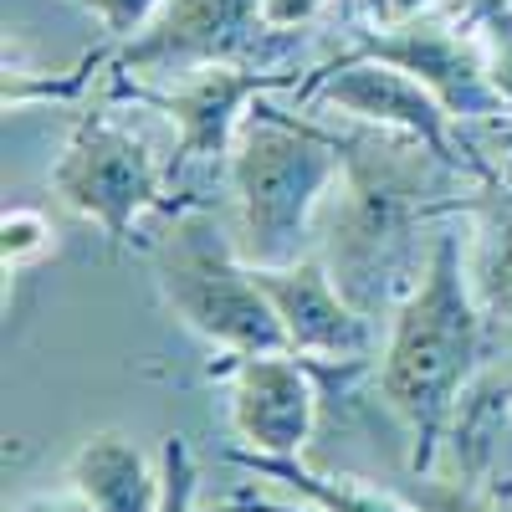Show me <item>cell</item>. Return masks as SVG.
<instances>
[{
  "mask_svg": "<svg viewBox=\"0 0 512 512\" xmlns=\"http://www.w3.org/2000/svg\"><path fill=\"white\" fill-rule=\"evenodd\" d=\"M82 6H88V16L103 26L113 47H123V41H134L164 11V0H82Z\"/></svg>",
  "mask_w": 512,
  "mask_h": 512,
  "instance_id": "ffe728a7",
  "label": "cell"
},
{
  "mask_svg": "<svg viewBox=\"0 0 512 512\" xmlns=\"http://www.w3.org/2000/svg\"><path fill=\"white\" fill-rule=\"evenodd\" d=\"M26 512H31V507H26Z\"/></svg>",
  "mask_w": 512,
  "mask_h": 512,
  "instance_id": "484cf974",
  "label": "cell"
},
{
  "mask_svg": "<svg viewBox=\"0 0 512 512\" xmlns=\"http://www.w3.org/2000/svg\"><path fill=\"white\" fill-rule=\"evenodd\" d=\"M159 472H164V492H159V507L154 512H190L195 507V456H190V441L185 436H164L159 441Z\"/></svg>",
  "mask_w": 512,
  "mask_h": 512,
  "instance_id": "d6986e66",
  "label": "cell"
},
{
  "mask_svg": "<svg viewBox=\"0 0 512 512\" xmlns=\"http://www.w3.org/2000/svg\"><path fill=\"white\" fill-rule=\"evenodd\" d=\"M502 6H512V0H502Z\"/></svg>",
  "mask_w": 512,
  "mask_h": 512,
  "instance_id": "d4e9b609",
  "label": "cell"
},
{
  "mask_svg": "<svg viewBox=\"0 0 512 512\" xmlns=\"http://www.w3.org/2000/svg\"><path fill=\"white\" fill-rule=\"evenodd\" d=\"M169 231L149 241V267L164 308L221 354H292L287 328L262 282L236 256L231 231L205 216V205H175Z\"/></svg>",
  "mask_w": 512,
  "mask_h": 512,
  "instance_id": "277c9868",
  "label": "cell"
},
{
  "mask_svg": "<svg viewBox=\"0 0 512 512\" xmlns=\"http://www.w3.org/2000/svg\"><path fill=\"white\" fill-rule=\"evenodd\" d=\"M410 502L415 512H492V492H482V482L472 477H436V472H425L410 482Z\"/></svg>",
  "mask_w": 512,
  "mask_h": 512,
  "instance_id": "ac0fdd59",
  "label": "cell"
},
{
  "mask_svg": "<svg viewBox=\"0 0 512 512\" xmlns=\"http://www.w3.org/2000/svg\"><path fill=\"white\" fill-rule=\"evenodd\" d=\"M512 410V354L502 364H482V374L472 379V390L461 395L456 405V420H451V461L461 477L482 482L487 472V446H492V425ZM492 502H512V477L507 482H492L487 487Z\"/></svg>",
  "mask_w": 512,
  "mask_h": 512,
  "instance_id": "5bb4252c",
  "label": "cell"
},
{
  "mask_svg": "<svg viewBox=\"0 0 512 512\" xmlns=\"http://www.w3.org/2000/svg\"><path fill=\"white\" fill-rule=\"evenodd\" d=\"M344 180L333 128L256 98L226 159L231 246L246 267H292L308 256L313 221Z\"/></svg>",
  "mask_w": 512,
  "mask_h": 512,
  "instance_id": "3957f363",
  "label": "cell"
},
{
  "mask_svg": "<svg viewBox=\"0 0 512 512\" xmlns=\"http://www.w3.org/2000/svg\"><path fill=\"white\" fill-rule=\"evenodd\" d=\"M436 6H441V0H374V16L379 21H405V16H425Z\"/></svg>",
  "mask_w": 512,
  "mask_h": 512,
  "instance_id": "7402d4cb",
  "label": "cell"
},
{
  "mask_svg": "<svg viewBox=\"0 0 512 512\" xmlns=\"http://www.w3.org/2000/svg\"><path fill=\"white\" fill-rule=\"evenodd\" d=\"M31 512H98V507H93L88 497H82V492H72V487H67V492H57V497H36V502H31Z\"/></svg>",
  "mask_w": 512,
  "mask_h": 512,
  "instance_id": "603a6c76",
  "label": "cell"
},
{
  "mask_svg": "<svg viewBox=\"0 0 512 512\" xmlns=\"http://www.w3.org/2000/svg\"><path fill=\"white\" fill-rule=\"evenodd\" d=\"M472 26L482 36V52H487V77L492 88L512 118V6H502V0H482V6L472 11Z\"/></svg>",
  "mask_w": 512,
  "mask_h": 512,
  "instance_id": "2e32d148",
  "label": "cell"
},
{
  "mask_svg": "<svg viewBox=\"0 0 512 512\" xmlns=\"http://www.w3.org/2000/svg\"><path fill=\"white\" fill-rule=\"evenodd\" d=\"M287 93L303 113H333V118L369 123V128H395V134L431 144L446 164L466 169V175H477V180L497 175L492 159L461 139V123L441 108V98L405 67L374 62V57H333L318 72H308V82H292Z\"/></svg>",
  "mask_w": 512,
  "mask_h": 512,
  "instance_id": "8992f818",
  "label": "cell"
},
{
  "mask_svg": "<svg viewBox=\"0 0 512 512\" xmlns=\"http://www.w3.org/2000/svg\"><path fill=\"white\" fill-rule=\"evenodd\" d=\"M344 180L323 205L318 256L328 262L333 287L374 318L395 313L405 292L420 282L425 256L436 241V221L461 216L466 190L477 175L446 164L431 144H420L395 128L354 123L338 134Z\"/></svg>",
  "mask_w": 512,
  "mask_h": 512,
  "instance_id": "6da1fadb",
  "label": "cell"
},
{
  "mask_svg": "<svg viewBox=\"0 0 512 512\" xmlns=\"http://www.w3.org/2000/svg\"><path fill=\"white\" fill-rule=\"evenodd\" d=\"M338 57H374L405 67L410 77H420L425 88L441 98V108L456 123H502L507 108L487 77V52L477 26H461L441 11L425 16H405V21H369L349 31V47Z\"/></svg>",
  "mask_w": 512,
  "mask_h": 512,
  "instance_id": "ba28073f",
  "label": "cell"
},
{
  "mask_svg": "<svg viewBox=\"0 0 512 512\" xmlns=\"http://www.w3.org/2000/svg\"><path fill=\"white\" fill-rule=\"evenodd\" d=\"M108 82H113L118 103H144V108H154L175 123V149L164 159L169 195H175V185L195 164H226L231 159L236 128L251 113V103L292 88L297 72L292 67H256V62H210V67H195L190 77L164 82V88L128 82L123 72H113Z\"/></svg>",
  "mask_w": 512,
  "mask_h": 512,
  "instance_id": "52a82bcc",
  "label": "cell"
},
{
  "mask_svg": "<svg viewBox=\"0 0 512 512\" xmlns=\"http://www.w3.org/2000/svg\"><path fill=\"white\" fill-rule=\"evenodd\" d=\"M251 277L272 297L292 354L328 359V364L374 359V323L333 287L328 262L318 251H308L303 262H292V267H251Z\"/></svg>",
  "mask_w": 512,
  "mask_h": 512,
  "instance_id": "8fae6325",
  "label": "cell"
},
{
  "mask_svg": "<svg viewBox=\"0 0 512 512\" xmlns=\"http://www.w3.org/2000/svg\"><path fill=\"white\" fill-rule=\"evenodd\" d=\"M216 512H292V507H277V502H226Z\"/></svg>",
  "mask_w": 512,
  "mask_h": 512,
  "instance_id": "cb8c5ba5",
  "label": "cell"
},
{
  "mask_svg": "<svg viewBox=\"0 0 512 512\" xmlns=\"http://www.w3.org/2000/svg\"><path fill=\"white\" fill-rule=\"evenodd\" d=\"M256 11H262V26L272 36H297L303 26L323 21L328 0H256Z\"/></svg>",
  "mask_w": 512,
  "mask_h": 512,
  "instance_id": "44dd1931",
  "label": "cell"
},
{
  "mask_svg": "<svg viewBox=\"0 0 512 512\" xmlns=\"http://www.w3.org/2000/svg\"><path fill=\"white\" fill-rule=\"evenodd\" d=\"M482 333L487 313L472 292V277H466V241L461 231L441 226L420 282L390 313V338L374 364V395L410 441V477L436 472L456 405L482 374Z\"/></svg>",
  "mask_w": 512,
  "mask_h": 512,
  "instance_id": "7a4b0ae2",
  "label": "cell"
},
{
  "mask_svg": "<svg viewBox=\"0 0 512 512\" xmlns=\"http://www.w3.org/2000/svg\"><path fill=\"white\" fill-rule=\"evenodd\" d=\"M52 195L72 210V216L93 221L108 241V251H118L128 236H134L139 216L149 210H169V169L164 159L113 118L108 103L88 108L52 164L47 175Z\"/></svg>",
  "mask_w": 512,
  "mask_h": 512,
  "instance_id": "5b68a950",
  "label": "cell"
},
{
  "mask_svg": "<svg viewBox=\"0 0 512 512\" xmlns=\"http://www.w3.org/2000/svg\"><path fill=\"white\" fill-rule=\"evenodd\" d=\"M272 36L256 0H164V11L118 47L113 72L144 88H164L210 62H246L256 41Z\"/></svg>",
  "mask_w": 512,
  "mask_h": 512,
  "instance_id": "9c48e42d",
  "label": "cell"
},
{
  "mask_svg": "<svg viewBox=\"0 0 512 512\" xmlns=\"http://www.w3.org/2000/svg\"><path fill=\"white\" fill-rule=\"evenodd\" d=\"M461 216L472 221L466 241V277L487 318L512 328V180L492 175L477 180L461 200Z\"/></svg>",
  "mask_w": 512,
  "mask_h": 512,
  "instance_id": "4fadbf2b",
  "label": "cell"
},
{
  "mask_svg": "<svg viewBox=\"0 0 512 512\" xmlns=\"http://www.w3.org/2000/svg\"><path fill=\"white\" fill-rule=\"evenodd\" d=\"M67 487L98 512H154L164 492L159 461L123 431H93L67 461Z\"/></svg>",
  "mask_w": 512,
  "mask_h": 512,
  "instance_id": "7c38bea8",
  "label": "cell"
},
{
  "mask_svg": "<svg viewBox=\"0 0 512 512\" xmlns=\"http://www.w3.org/2000/svg\"><path fill=\"white\" fill-rule=\"evenodd\" d=\"M231 431L256 456H303L318 425V359L303 354H231Z\"/></svg>",
  "mask_w": 512,
  "mask_h": 512,
  "instance_id": "30bf717a",
  "label": "cell"
},
{
  "mask_svg": "<svg viewBox=\"0 0 512 512\" xmlns=\"http://www.w3.org/2000/svg\"><path fill=\"white\" fill-rule=\"evenodd\" d=\"M52 221L41 216V210L31 205H6V216H0V262H6V272L36 262V256L52 251Z\"/></svg>",
  "mask_w": 512,
  "mask_h": 512,
  "instance_id": "e0dca14e",
  "label": "cell"
},
{
  "mask_svg": "<svg viewBox=\"0 0 512 512\" xmlns=\"http://www.w3.org/2000/svg\"><path fill=\"white\" fill-rule=\"evenodd\" d=\"M226 461L246 466L251 477H267V482L292 487L297 497H308L318 512H415L410 497L369 487L364 477H318L313 466H303V456H256L246 446H231Z\"/></svg>",
  "mask_w": 512,
  "mask_h": 512,
  "instance_id": "9a60e30c",
  "label": "cell"
}]
</instances>
